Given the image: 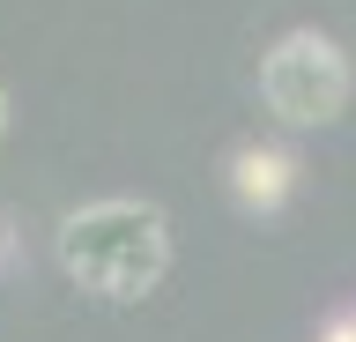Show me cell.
I'll return each mask as SVG.
<instances>
[{
  "instance_id": "obj_1",
  "label": "cell",
  "mask_w": 356,
  "mask_h": 342,
  "mask_svg": "<svg viewBox=\"0 0 356 342\" xmlns=\"http://www.w3.org/2000/svg\"><path fill=\"white\" fill-rule=\"evenodd\" d=\"M60 261L97 297H141L171 268V238L149 201H89L60 224Z\"/></svg>"
},
{
  "instance_id": "obj_2",
  "label": "cell",
  "mask_w": 356,
  "mask_h": 342,
  "mask_svg": "<svg viewBox=\"0 0 356 342\" xmlns=\"http://www.w3.org/2000/svg\"><path fill=\"white\" fill-rule=\"evenodd\" d=\"M260 97L282 127H327L349 104V52L327 30H289L260 60Z\"/></svg>"
},
{
  "instance_id": "obj_3",
  "label": "cell",
  "mask_w": 356,
  "mask_h": 342,
  "mask_svg": "<svg viewBox=\"0 0 356 342\" xmlns=\"http://www.w3.org/2000/svg\"><path fill=\"white\" fill-rule=\"evenodd\" d=\"M289 186H297V157H289L282 141H238L230 149V194L252 216H275L289 201Z\"/></svg>"
},
{
  "instance_id": "obj_4",
  "label": "cell",
  "mask_w": 356,
  "mask_h": 342,
  "mask_svg": "<svg viewBox=\"0 0 356 342\" xmlns=\"http://www.w3.org/2000/svg\"><path fill=\"white\" fill-rule=\"evenodd\" d=\"M319 342H356V313H341V320H327V335Z\"/></svg>"
},
{
  "instance_id": "obj_5",
  "label": "cell",
  "mask_w": 356,
  "mask_h": 342,
  "mask_svg": "<svg viewBox=\"0 0 356 342\" xmlns=\"http://www.w3.org/2000/svg\"><path fill=\"white\" fill-rule=\"evenodd\" d=\"M0 134H8V90H0Z\"/></svg>"
}]
</instances>
